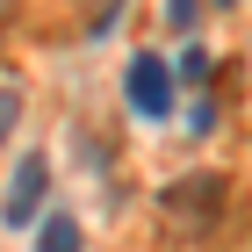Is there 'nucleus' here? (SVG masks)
Masks as SVG:
<instances>
[{"instance_id":"f03ea898","label":"nucleus","mask_w":252,"mask_h":252,"mask_svg":"<svg viewBox=\"0 0 252 252\" xmlns=\"http://www.w3.org/2000/svg\"><path fill=\"white\" fill-rule=\"evenodd\" d=\"M43 188H51V166H43V152H29L15 166V180H7L0 216H7V223H36V216H43Z\"/></svg>"},{"instance_id":"0eeeda50","label":"nucleus","mask_w":252,"mask_h":252,"mask_svg":"<svg viewBox=\"0 0 252 252\" xmlns=\"http://www.w3.org/2000/svg\"><path fill=\"white\" fill-rule=\"evenodd\" d=\"M166 22H173V29H188V22H194V0H166Z\"/></svg>"},{"instance_id":"7ed1b4c3","label":"nucleus","mask_w":252,"mask_h":252,"mask_svg":"<svg viewBox=\"0 0 252 252\" xmlns=\"http://www.w3.org/2000/svg\"><path fill=\"white\" fill-rule=\"evenodd\" d=\"M130 108L137 116H166V108H173V79H166L158 58H137L130 65Z\"/></svg>"},{"instance_id":"f257e3e1","label":"nucleus","mask_w":252,"mask_h":252,"mask_svg":"<svg viewBox=\"0 0 252 252\" xmlns=\"http://www.w3.org/2000/svg\"><path fill=\"white\" fill-rule=\"evenodd\" d=\"M158 202H166V216H173V223L209 231V223H216V202H223V180H216V173H202V180H173Z\"/></svg>"},{"instance_id":"1a4fd4ad","label":"nucleus","mask_w":252,"mask_h":252,"mask_svg":"<svg viewBox=\"0 0 252 252\" xmlns=\"http://www.w3.org/2000/svg\"><path fill=\"white\" fill-rule=\"evenodd\" d=\"M216 7H231V0H216Z\"/></svg>"},{"instance_id":"423d86ee","label":"nucleus","mask_w":252,"mask_h":252,"mask_svg":"<svg viewBox=\"0 0 252 252\" xmlns=\"http://www.w3.org/2000/svg\"><path fill=\"white\" fill-rule=\"evenodd\" d=\"M180 79H209V51H188L180 58Z\"/></svg>"},{"instance_id":"6e6552de","label":"nucleus","mask_w":252,"mask_h":252,"mask_svg":"<svg viewBox=\"0 0 252 252\" xmlns=\"http://www.w3.org/2000/svg\"><path fill=\"white\" fill-rule=\"evenodd\" d=\"M7 7H15V0H0V22H7Z\"/></svg>"},{"instance_id":"39448f33","label":"nucleus","mask_w":252,"mask_h":252,"mask_svg":"<svg viewBox=\"0 0 252 252\" xmlns=\"http://www.w3.org/2000/svg\"><path fill=\"white\" fill-rule=\"evenodd\" d=\"M15 123H22V94H15V79H0V144H7Z\"/></svg>"},{"instance_id":"20e7f679","label":"nucleus","mask_w":252,"mask_h":252,"mask_svg":"<svg viewBox=\"0 0 252 252\" xmlns=\"http://www.w3.org/2000/svg\"><path fill=\"white\" fill-rule=\"evenodd\" d=\"M43 252H79V231H72V216H51V223H43Z\"/></svg>"}]
</instances>
